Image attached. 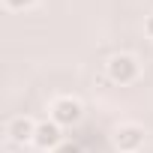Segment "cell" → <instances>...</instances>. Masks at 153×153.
<instances>
[{
  "instance_id": "obj_8",
  "label": "cell",
  "mask_w": 153,
  "mask_h": 153,
  "mask_svg": "<svg viewBox=\"0 0 153 153\" xmlns=\"http://www.w3.org/2000/svg\"><path fill=\"white\" fill-rule=\"evenodd\" d=\"M144 30H147V33H150V36H153V15H150V18H147V21H144Z\"/></svg>"
},
{
  "instance_id": "obj_6",
  "label": "cell",
  "mask_w": 153,
  "mask_h": 153,
  "mask_svg": "<svg viewBox=\"0 0 153 153\" xmlns=\"http://www.w3.org/2000/svg\"><path fill=\"white\" fill-rule=\"evenodd\" d=\"M54 153H81V147H78V144H69V141H63L60 147H54Z\"/></svg>"
},
{
  "instance_id": "obj_5",
  "label": "cell",
  "mask_w": 153,
  "mask_h": 153,
  "mask_svg": "<svg viewBox=\"0 0 153 153\" xmlns=\"http://www.w3.org/2000/svg\"><path fill=\"white\" fill-rule=\"evenodd\" d=\"M9 135H12V141L24 144V141H33V135H36V126H33L27 117H15V120L9 123Z\"/></svg>"
},
{
  "instance_id": "obj_4",
  "label": "cell",
  "mask_w": 153,
  "mask_h": 153,
  "mask_svg": "<svg viewBox=\"0 0 153 153\" xmlns=\"http://www.w3.org/2000/svg\"><path fill=\"white\" fill-rule=\"evenodd\" d=\"M81 120V105L75 99H57L54 102V123L60 126H72Z\"/></svg>"
},
{
  "instance_id": "obj_1",
  "label": "cell",
  "mask_w": 153,
  "mask_h": 153,
  "mask_svg": "<svg viewBox=\"0 0 153 153\" xmlns=\"http://www.w3.org/2000/svg\"><path fill=\"white\" fill-rule=\"evenodd\" d=\"M135 75H138V63L129 57V54H117L108 60V78L117 81V84H129L135 81Z\"/></svg>"
},
{
  "instance_id": "obj_7",
  "label": "cell",
  "mask_w": 153,
  "mask_h": 153,
  "mask_svg": "<svg viewBox=\"0 0 153 153\" xmlns=\"http://www.w3.org/2000/svg\"><path fill=\"white\" fill-rule=\"evenodd\" d=\"M33 0H6V6L9 9H24V6H30Z\"/></svg>"
},
{
  "instance_id": "obj_2",
  "label": "cell",
  "mask_w": 153,
  "mask_h": 153,
  "mask_svg": "<svg viewBox=\"0 0 153 153\" xmlns=\"http://www.w3.org/2000/svg\"><path fill=\"white\" fill-rule=\"evenodd\" d=\"M114 144H117V150H123V153H135V150L144 144V129H141V126H120V129L114 132Z\"/></svg>"
},
{
  "instance_id": "obj_3",
  "label": "cell",
  "mask_w": 153,
  "mask_h": 153,
  "mask_svg": "<svg viewBox=\"0 0 153 153\" xmlns=\"http://www.w3.org/2000/svg\"><path fill=\"white\" fill-rule=\"evenodd\" d=\"M33 144L42 147V150L60 147V144H63V141H60V123H54V120H51V123H48V120L39 123V126H36V135H33Z\"/></svg>"
}]
</instances>
